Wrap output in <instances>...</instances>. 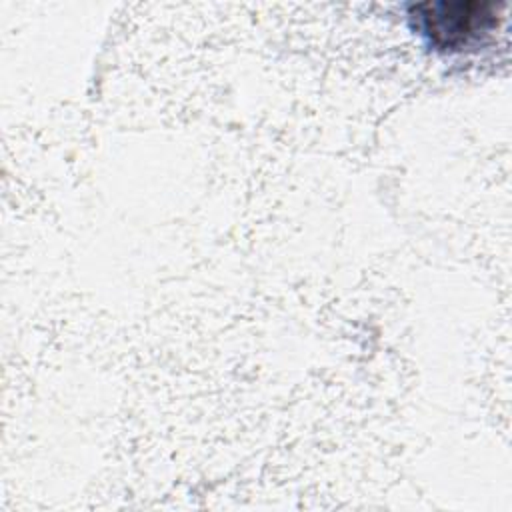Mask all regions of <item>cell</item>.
<instances>
[{"instance_id":"1","label":"cell","mask_w":512,"mask_h":512,"mask_svg":"<svg viewBox=\"0 0 512 512\" xmlns=\"http://www.w3.org/2000/svg\"><path fill=\"white\" fill-rule=\"evenodd\" d=\"M410 16L438 50L468 48L498 22L492 2H420L410 6Z\"/></svg>"}]
</instances>
